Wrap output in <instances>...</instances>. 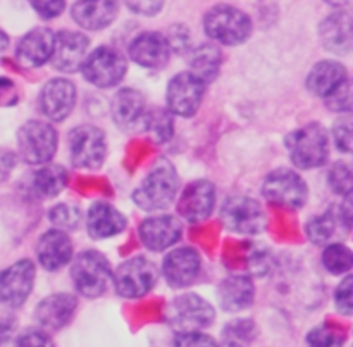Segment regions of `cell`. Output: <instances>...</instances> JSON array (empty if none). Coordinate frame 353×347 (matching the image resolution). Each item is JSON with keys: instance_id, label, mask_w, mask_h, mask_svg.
<instances>
[{"instance_id": "obj_1", "label": "cell", "mask_w": 353, "mask_h": 347, "mask_svg": "<svg viewBox=\"0 0 353 347\" xmlns=\"http://www.w3.org/2000/svg\"><path fill=\"white\" fill-rule=\"evenodd\" d=\"M179 175L174 166L165 159L155 162L140 185L133 190L131 199L140 209L155 213L168 209L178 197Z\"/></svg>"}, {"instance_id": "obj_2", "label": "cell", "mask_w": 353, "mask_h": 347, "mask_svg": "<svg viewBox=\"0 0 353 347\" xmlns=\"http://www.w3.org/2000/svg\"><path fill=\"white\" fill-rule=\"evenodd\" d=\"M203 30L214 44L234 47L248 40L252 33V19L238 7L217 3L203 16Z\"/></svg>"}, {"instance_id": "obj_3", "label": "cell", "mask_w": 353, "mask_h": 347, "mask_svg": "<svg viewBox=\"0 0 353 347\" xmlns=\"http://www.w3.org/2000/svg\"><path fill=\"white\" fill-rule=\"evenodd\" d=\"M290 159L300 169H316L330 158V137L319 123H309L286 137Z\"/></svg>"}, {"instance_id": "obj_4", "label": "cell", "mask_w": 353, "mask_h": 347, "mask_svg": "<svg viewBox=\"0 0 353 347\" xmlns=\"http://www.w3.org/2000/svg\"><path fill=\"white\" fill-rule=\"evenodd\" d=\"M71 279L79 296L88 297V299L100 297L105 292L109 280L112 279L109 259L95 249H86L79 252L72 259Z\"/></svg>"}, {"instance_id": "obj_5", "label": "cell", "mask_w": 353, "mask_h": 347, "mask_svg": "<svg viewBox=\"0 0 353 347\" xmlns=\"http://www.w3.org/2000/svg\"><path fill=\"white\" fill-rule=\"evenodd\" d=\"M59 147L57 130L41 120H30L17 131V149L24 162L43 166L52 161Z\"/></svg>"}, {"instance_id": "obj_6", "label": "cell", "mask_w": 353, "mask_h": 347, "mask_svg": "<svg viewBox=\"0 0 353 347\" xmlns=\"http://www.w3.org/2000/svg\"><path fill=\"white\" fill-rule=\"evenodd\" d=\"M128 61L123 52L110 45H102L90 52L81 64V73L90 85L97 88H112L124 79Z\"/></svg>"}, {"instance_id": "obj_7", "label": "cell", "mask_w": 353, "mask_h": 347, "mask_svg": "<svg viewBox=\"0 0 353 347\" xmlns=\"http://www.w3.org/2000/svg\"><path fill=\"white\" fill-rule=\"evenodd\" d=\"M68 149L74 168L85 171L99 169L107 159V135L95 124H81L69 133Z\"/></svg>"}, {"instance_id": "obj_8", "label": "cell", "mask_w": 353, "mask_h": 347, "mask_svg": "<svg viewBox=\"0 0 353 347\" xmlns=\"http://www.w3.org/2000/svg\"><path fill=\"white\" fill-rule=\"evenodd\" d=\"M159 280V270L145 256H134L119 265L112 273L114 289L121 297L140 299L147 296Z\"/></svg>"}, {"instance_id": "obj_9", "label": "cell", "mask_w": 353, "mask_h": 347, "mask_svg": "<svg viewBox=\"0 0 353 347\" xmlns=\"http://www.w3.org/2000/svg\"><path fill=\"white\" fill-rule=\"evenodd\" d=\"M262 194L269 203L286 207L290 211H299L305 206L309 197V187L305 180L290 168H278L269 173L262 185Z\"/></svg>"}, {"instance_id": "obj_10", "label": "cell", "mask_w": 353, "mask_h": 347, "mask_svg": "<svg viewBox=\"0 0 353 347\" xmlns=\"http://www.w3.org/2000/svg\"><path fill=\"white\" fill-rule=\"evenodd\" d=\"M214 318V306L199 294H181L169 304L168 320L178 332H202L212 325Z\"/></svg>"}, {"instance_id": "obj_11", "label": "cell", "mask_w": 353, "mask_h": 347, "mask_svg": "<svg viewBox=\"0 0 353 347\" xmlns=\"http://www.w3.org/2000/svg\"><path fill=\"white\" fill-rule=\"evenodd\" d=\"M221 221L233 234L259 235L264 232L268 218L255 199L248 196H231L224 200Z\"/></svg>"}, {"instance_id": "obj_12", "label": "cell", "mask_w": 353, "mask_h": 347, "mask_svg": "<svg viewBox=\"0 0 353 347\" xmlns=\"http://www.w3.org/2000/svg\"><path fill=\"white\" fill-rule=\"evenodd\" d=\"M205 85L190 71L178 73L168 83V111L172 116L192 118L202 106Z\"/></svg>"}, {"instance_id": "obj_13", "label": "cell", "mask_w": 353, "mask_h": 347, "mask_svg": "<svg viewBox=\"0 0 353 347\" xmlns=\"http://www.w3.org/2000/svg\"><path fill=\"white\" fill-rule=\"evenodd\" d=\"M216 185L209 180H193L178 199V213L186 223L200 225L214 213L217 199Z\"/></svg>"}, {"instance_id": "obj_14", "label": "cell", "mask_w": 353, "mask_h": 347, "mask_svg": "<svg viewBox=\"0 0 353 347\" xmlns=\"http://www.w3.org/2000/svg\"><path fill=\"white\" fill-rule=\"evenodd\" d=\"M37 266L30 259H19L0 273V301L10 308L23 306L31 296Z\"/></svg>"}, {"instance_id": "obj_15", "label": "cell", "mask_w": 353, "mask_h": 347, "mask_svg": "<svg viewBox=\"0 0 353 347\" xmlns=\"http://www.w3.org/2000/svg\"><path fill=\"white\" fill-rule=\"evenodd\" d=\"M147 100L145 95L137 88H121L110 102V114L117 128L133 133L145 128L147 120Z\"/></svg>"}, {"instance_id": "obj_16", "label": "cell", "mask_w": 353, "mask_h": 347, "mask_svg": "<svg viewBox=\"0 0 353 347\" xmlns=\"http://www.w3.org/2000/svg\"><path fill=\"white\" fill-rule=\"evenodd\" d=\"M76 86L68 78H52L43 85L40 92V109L47 120L64 121L76 106Z\"/></svg>"}, {"instance_id": "obj_17", "label": "cell", "mask_w": 353, "mask_h": 347, "mask_svg": "<svg viewBox=\"0 0 353 347\" xmlns=\"http://www.w3.org/2000/svg\"><path fill=\"white\" fill-rule=\"evenodd\" d=\"M202 256L195 247H178L169 252L162 263V275L174 289H185L199 279Z\"/></svg>"}, {"instance_id": "obj_18", "label": "cell", "mask_w": 353, "mask_h": 347, "mask_svg": "<svg viewBox=\"0 0 353 347\" xmlns=\"http://www.w3.org/2000/svg\"><path fill=\"white\" fill-rule=\"evenodd\" d=\"M352 220L350 199H345L343 203L331 206L326 213L310 218L305 228L307 237L312 244L324 245L333 241L340 230L350 232Z\"/></svg>"}, {"instance_id": "obj_19", "label": "cell", "mask_w": 353, "mask_h": 347, "mask_svg": "<svg viewBox=\"0 0 353 347\" xmlns=\"http://www.w3.org/2000/svg\"><path fill=\"white\" fill-rule=\"evenodd\" d=\"M181 221L171 214H155L141 221L138 227V237L145 249L152 252H161L171 249L181 238Z\"/></svg>"}, {"instance_id": "obj_20", "label": "cell", "mask_w": 353, "mask_h": 347, "mask_svg": "<svg viewBox=\"0 0 353 347\" xmlns=\"http://www.w3.org/2000/svg\"><path fill=\"white\" fill-rule=\"evenodd\" d=\"M88 48L90 40L81 31H59L55 33L54 50H52L50 57L52 66L61 73L78 71L88 55Z\"/></svg>"}, {"instance_id": "obj_21", "label": "cell", "mask_w": 353, "mask_h": 347, "mask_svg": "<svg viewBox=\"0 0 353 347\" xmlns=\"http://www.w3.org/2000/svg\"><path fill=\"white\" fill-rule=\"evenodd\" d=\"M171 47L165 35L159 31H143L131 40L128 54L145 69H161L171 59Z\"/></svg>"}, {"instance_id": "obj_22", "label": "cell", "mask_w": 353, "mask_h": 347, "mask_svg": "<svg viewBox=\"0 0 353 347\" xmlns=\"http://www.w3.org/2000/svg\"><path fill=\"white\" fill-rule=\"evenodd\" d=\"M55 33L48 28H33L16 47V62L23 69H37L50 62Z\"/></svg>"}, {"instance_id": "obj_23", "label": "cell", "mask_w": 353, "mask_h": 347, "mask_svg": "<svg viewBox=\"0 0 353 347\" xmlns=\"http://www.w3.org/2000/svg\"><path fill=\"white\" fill-rule=\"evenodd\" d=\"M78 310V299L72 294L55 292L38 303L34 318L43 330H61L74 317Z\"/></svg>"}, {"instance_id": "obj_24", "label": "cell", "mask_w": 353, "mask_h": 347, "mask_svg": "<svg viewBox=\"0 0 353 347\" xmlns=\"http://www.w3.org/2000/svg\"><path fill=\"white\" fill-rule=\"evenodd\" d=\"M38 265L47 272H59L72 259V242L57 228L47 230L37 242Z\"/></svg>"}, {"instance_id": "obj_25", "label": "cell", "mask_w": 353, "mask_h": 347, "mask_svg": "<svg viewBox=\"0 0 353 347\" xmlns=\"http://www.w3.org/2000/svg\"><path fill=\"white\" fill-rule=\"evenodd\" d=\"M319 38L323 47L334 55H348L352 52V16L348 10L338 9L319 24Z\"/></svg>"}, {"instance_id": "obj_26", "label": "cell", "mask_w": 353, "mask_h": 347, "mask_svg": "<svg viewBox=\"0 0 353 347\" xmlns=\"http://www.w3.org/2000/svg\"><path fill=\"white\" fill-rule=\"evenodd\" d=\"M119 12V0H78L72 6V21L88 31H100L114 23Z\"/></svg>"}, {"instance_id": "obj_27", "label": "cell", "mask_w": 353, "mask_h": 347, "mask_svg": "<svg viewBox=\"0 0 353 347\" xmlns=\"http://www.w3.org/2000/svg\"><path fill=\"white\" fill-rule=\"evenodd\" d=\"M126 225V216L109 203L92 204L86 214V232L93 241L116 237L123 234Z\"/></svg>"}, {"instance_id": "obj_28", "label": "cell", "mask_w": 353, "mask_h": 347, "mask_svg": "<svg viewBox=\"0 0 353 347\" xmlns=\"http://www.w3.org/2000/svg\"><path fill=\"white\" fill-rule=\"evenodd\" d=\"M255 299V287L252 279L233 275L224 279L217 287V301L224 311L238 313L252 306Z\"/></svg>"}, {"instance_id": "obj_29", "label": "cell", "mask_w": 353, "mask_h": 347, "mask_svg": "<svg viewBox=\"0 0 353 347\" xmlns=\"http://www.w3.org/2000/svg\"><path fill=\"white\" fill-rule=\"evenodd\" d=\"M347 79H350L348 78L347 68L340 61L326 59V61L317 62L310 69L309 76H307V88L316 97L324 99V97L330 95L333 90H336Z\"/></svg>"}, {"instance_id": "obj_30", "label": "cell", "mask_w": 353, "mask_h": 347, "mask_svg": "<svg viewBox=\"0 0 353 347\" xmlns=\"http://www.w3.org/2000/svg\"><path fill=\"white\" fill-rule=\"evenodd\" d=\"M221 64H223V54L216 44L205 41L196 45L190 52V73L196 76L203 85H209L217 78Z\"/></svg>"}, {"instance_id": "obj_31", "label": "cell", "mask_w": 353, "mask_h": 347, "mask_svg": "<svg viewBox=\"0 0 353 347\" xmlns=\"http://www.w3.org/2000/svg\"><path fill=\"white\" fill-rule=\"evenodd\" d=\"M69 175L61 165H43L31 175V189L40 197H55L68 187Z\"/></svg>"}, {"instance_id": "obj_32", "label": "cell", "mask_w": 353, "mask_h": 347, "mask_svg": "<svg viewBox=\"0 0 353 347\" xmlns=\"http://www.w3.org/2000/svg\"><path fill=\"white\" fill-rule=\"evenodd\" d=\"M143 130L148 131L155 142L165 144L174 133V116L168 109H148Z\"/></svg>"}, {"instance_id": "obj_33", "label": "cell", "mask_w": 353, "mask_h": 347, "mask_svg": "<svg viewBox=\"0 0 353 347\" xmlns=\"http://www.w3.org/2000/svg\"><path fill=\"white\" fill-rule=\"evenodd\" d=\"M257 337V327L252 320H234L228 323L223 330L224 347H248Z\"/></svg>"}, {"instance_id": "obj_34", "label": "cell", "mask_w": 353, "mask_h": 347, "mask_svg": "<svg viewBox=\"0 0 353 347\" xmlns=\"http://www.w3.org/2000/svg\"><path fill=\"white\" fill-rule=\"evenodd\" d=\"M323 266L331 275H345L352 270L353 256L352 251L343 244H330L323 251Z\"/></svg>"}, {"instance_id": "obj_35", "label": "cell", "mask_w": 353, "mask_h": 347, "mask_svg": "<svg viewBox=\"0 0 353 347\" xmlns=\"http://www.w3.org/2000/svg\"><path fill=\"white\" fill-rule=\"evenodd\" d=\"M347 334L341 327L333 323H323L312 328L307 335V347H343Z\"/></svg>"}, {"instance_id": "obj_36", "label": "cell", "mask_w": 353, "mask_h": 347, "mask_svg": "<svg viewBox=\"0 0 353 347\" xmlns=\"http://www.w3.org/2000/svg\"><path fill=\"white\" fill-rule=\"evenodd\" d=\"M48 220L57 230H74V228H78L79 221H81V211H79V207L72 206V204L62 203L48 211Z\"/></svg>"}, {"instance_id": "obj_37", "label": "cell", "mask_w": 353, "mask_h": 347, "mask_svg": "<svg viewBox=\"0 0 353 347\" xmlns=\"http://www.w3.org/2000/svg\"><path fill=\"white\" fill-rule=\"evenodd\" d=\"M327 182L331 190L343 199H350L352 196V169L348 162L338 161L331 166L327 173Z\"/></svg>"}, {"instance_id": "obj_38", "label": "cell", "mask_w": 353, "mask_h": 347, "mask_svg": "<svg viewBox=\"0 0 353 347\" xmlns=\"http://www.w3.org/2000/svg\"><path fill=\"white\" fill-rule=\"evenodd\" d=\"M324 104L330 111L338 114H350L352 111V85L350 79L341 83L336 90L330 93L327 97H324Z\"/></svg>"}, {"instance_id": "obj_39", "label": "cell", "mask_w": 353, "mask_h": 347, "mask_svg": "<svg viewBox=\"0 0 353 347\" xmlns=\"http://www.w3.org/2000/svg\"><path fill=\"white\" fill-rule=\"evenodd\" d=\"M353 276L347 275L340 282V285L336 287V292H334V306L336 311L343 317H350L353 313Z\"/></svg>"}, {"instance_id": "obj_40", "label": "cell", "mask_w": 353, "mask_h": 347, "mask_svg": "<svg viewBox=\"0 0 353 347\" xmlns=\"http://www.w3.org/2000/svg\"><path fill=\"white\" fill-rule=\"evenodd\" d=\"M333 138L336 147L343 154L352 152V118L350 114H343L333 126Z\"/></svg>"}, {"instance_id": "obj_41", "label": "cell", "mask_w": 353, "mask_h": 347, "mask_svg": "<svg viewBox=\"0 0 353 347\" xmlns=\"http://www.w3.org/2000/svg\"><path fill=\"white\" fill-rule=\"evenodd\" d=\"M16 347H55L54 341L43 328H26L17 337Z\"/></svg>"}, {"instance_id": "obj_42", "label": "cell", "mask_w": 353, "mask_h": 347, "mask_svg": "<svg viewBox=\"0 0 353 347\" xmlns=\"http://www.w3.org/2000/svg\"><path fill=\"white\" fill-rule=\"evenodd\" d=\"M174 347H219V344L202 332H178L174 335Z\"/></svg>"}, {"instance_id": "obj_43", "label": "cell", "mask_w": 353, "mask_h": 347, "mask_svg": "<svg viewBox=\"0 0 353 347\" xmlns=\"http://www.w3.org/2000/svg\"><path fill=\"white\" fill-rule=\"evenodd\" d=\"M31 9L43 19H55L65 9V0H28Z\"/></svg>"}, {"instance_id": "obj_44", "label": "cell", "mask_w": 353, "mask_h": 347, "mask_svg": "<svg viewBox=\"0 0 353 347\" xmlns=\"http://www.w3.org/2000/svg\"><path fill=\"white\" fill-rule=\"evenodd\" d=\"M128 7L140 16H155L161 12L165 0H126Z\"/></svg>"}, {"instance_id": "obj_45", "label": "cell", "mask_w": 353, "mask_h": 347, "mask_svg": "<svg viewBox=\"0 0 353 347\" xmlns=\"http://www.w3.org/2000/svg\"><path fill=\"white\" fill-rule=\"evenodd\" d=\"M169 41V47L171 50H179L183 47H188V41H190V31L186 28H179V26H172L171 28V33L165 35Z\"/></svg>"}, {"instance_id": "obj_46", "label": "cell", "mask_w": 353, "mask_h": 347, "mask_svg": "<svg viewBox=\"0 0 353 347\" xmlns=\"http://www.w3.org/2000/svg\"><path fill=\"white\" fill-rule=\"evenodd\" d=\"M16 88L14 83L7 78H0V106H9V104L16 102Z\"/></svg>"}, {"instance_id": "obj_47", "label": "cell", "mask_w": 353, "mask_h": 347, "mask_svg": "<svg viewBox=\"0 0 353 347\" xmlns=\"http://www.w3.org/2000/svg\"><path fill=\"white\" fill-rule=\"evenodd\" d=\"M16 166V156L10 151H0V183L6 182Z\"/></svg>"}, {"instance_id": "obj_48", "label": "cell", "mask_w": 353, "mask_h": 347, "mask_svg": "<svg viewBox=\"0 0 353 347\" xmlns=\"http://www.w3.org/2000/svg\"><path fill=\"white\" fill-rule=\"evenodd\" d=\"M14 330V325L9 321H0V344L7 342L10 339V334Z\"/></svg>"}, {"instance_id": "obj_49", "label": "cell", "mask_w": 353, "mask_h": 347, "mask_svg": "<svg viewBox=\"0 0 353 347\" xmlns=\"http://www.w3.org/2000/svg\"><path fill=\"white\" fill-rule=\"evenodd\" d=\"M9 44H10L9 37H7V35L3 33L2 30H0V57H2V55L6 54V50H7V48H9Z\"/></svg>"}, {"instance_id": "obj_50", "label": "cell", "mask_w": 353, "mask_h": 347, "mask_svg": "<svg viewBox=\"0 0 353 347\" xmlns=\"http://www.w3.org/2000/svg\"><path fill=\"white\" fill-rule=\"evenodd\" d=\"M326 3H330L331 7H336V9H345L352 0H324Z\"/></svg>"}]
</instances>
